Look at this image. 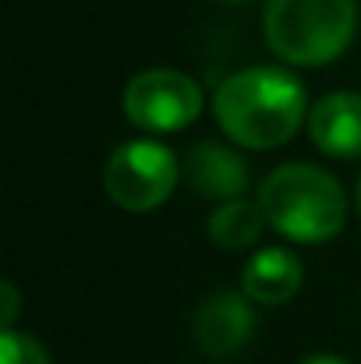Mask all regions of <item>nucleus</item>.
Returning <instances> with one entry per match:
<instances>
[{"label":"nucleus","mask_w":361,"mask_h":364,"mask_svg":"<svg viewBox=\"0 0 361 364\" xmlns=\"http://www.w3.org/2000/svg\"><path fill=\"white\" fill-rule=\"evenodd\" d=\"M0 364H53V361H50L46 347L36 336L4 329L0 333Z\"/></svg>","instance_id":"9b49d317"},{"label":"nucleus","mask_w":361,"mask_h":364,"mask_svg":"<svg viewBox=\"0 0 361 364\" xmlns=\"http://www.w3.org/2000/svg\"><path fill=\"white\" fill-rule=\"evenodd\" d=\"M266 227V213L258 202H224L216 205V213L209 216V241L224 251H244L258 241Z\"/></svg>","instance_id":"9d476101"},{"label":"nucleus","mask_w":361,"mask_h":364,"mask_svg":"<svg viewBox=\"0 0 361 364\" xmlns=\"http://www.w3.org/2000/svg\"><path fill=\"white\" fill-rule=\"evenodd\" d=\"M298 364H351V361H344L337 354H315V358H305V361H298Z\"/></svg>","instance_id":"ddd939ff"},{"label":"nucleus","mask_w":361,"mask_h":364,"mask_svg":"<svg viewBox=\"0 0 361 364\" xmlns=\"http://www.w3.org/2000/svg\"><path fill=\"white\" fill-rule=\"evenodd\" d=\"M312 145L333 159L361 156V92H330L308 114Z\"/></svg>","instance_id":"6e6552de"},{"label":"nucleus","mask_w":361,"mask_h":364,"mask_svg":"<svg viewBox=\"0 0 361 364\" xmlns=\"http://www.w3.org/2000/svg\"><path fill=\"white\" fill-rule=\"evenodd\" d=\"M262 32L283 64L326 68L358 32V0H269Z\"/></svg>","instance_id":"7ed1b4c3"},{"label":"nucleus","mask_w":361,"mask_h":364,"mask_svg":"<svg viewBox=\"0 0 361 364\" xmlns=\"http://www.w3.org/2000/svg\"><path fill=\"white\" fill-rule=\"evenodd\" d=\"M18 308H21V297H18V287L11 279L0 283V326L4 329H14V318H18Z\"/></svg>","instance_id":"f8f14e48"},{"label":"nucleus","mask_w":361,"mask_h":364,"mask_svg":"<svg viewBox=\"0 0 361 364\" xmlns=\"http://www.w3.org/2000/svg\"><path fill=\"white\" fill-rule=\"evenodd\" d=\"M251 336H255V311L244 294L231 290L209 294L192 315V340L213 361H227L241 354Z\"/></svg>","instance_id":"423d86ee"},{"label":"nucleus","mask_w":361,"mask_h":364,"mask_svg":"<svg viewBox=\"0 0 361 364\" xmlns=\"http://www.w3.org/2000/svg\"><path fill=\"white\" fill-rule=\"evenodd\" d=\"M358 213H361V177H358Z\"/></svg>","instance_id":"4468645a"},{"label":"nucleus","mask_w":361,"mask_h":364,"mask_svg":"<svg viewBox=\"0 0 361 364\" xmlns=\"http://www.w3.org/2000/svg\"><path fill=\"white\" fill-rule=\"evenodd\" d=\"M213 114L234 145L269 152L298 134L301 121L308 117V103L301 82L291 71L258 64L231 75L216 89Z\"/></svg>","instance_id":"f257e3e1"},{"label":"nucleus","mask_w":361,"mask_h":364,"mask_svg":"<svg viewBox=\"0 0 361 364\" xmlns=\"http://www.w3.org/2000/svg\"><path fill=\"white\" fill-rule=\"evenodd\" d=\"M184 181L209 202H238L248 191V166L234 149L220 141H199L184 156Z\"/></svg>","instance_id":"0eeeda50"},{"label":"nucleus","mask_w":361,"mask_h":364,"mask_svg":"<svg viewBox=\"0 0 361 364\" xmlns=\"http://www.w3.org/2000/svg\"><path fill=\"white\" fill-rule=\"evenodd\" d=\"M305 283V265L298 255L283 251V247H262L255 258H248L244 272H241V290L248 301L276 308L287 304Z\"/></svg>","instance_id":"1a4fd4ad"},{"label":"nucleus","mask_w":361,"mask_h":364,"mask_svg":"<svg viewBox=\"0 0 361 364\" xmlns=\"http://www.w3.org/2000/svg\"><path fill=\"white\" fill-rule=\"evenodd\" d=\"M202 114V89L174 68H149L124 89V117L142 131H184Z\"/></svg>","instance_id":"39448f33"},{"label":"nucleus","mask_w":361,"mask_h":364,"mask_svg":"<svg viewBox=\"0 0 361 364\" xmlns=\"http://www.w3.org/2000/svg\"><path fill=\"white\" fill-rule=\"evenodd\" d=\"M266 223L298 244L333 241L347 223L344 188L333 173L312 163H283L258 184Z\"/></svg>","instance_id":"f03ea898"},{"label":"nucleus","mask_w":361,"mask_h":364,"mask_svg":"<svg viewBox=\"0 0 361 364\" xmlns=\"http://www.w3.org/2000/svg\"><path fill=\"white\" fill-rule=\"evenodd\" d=\"M181 173L184 170L177 156L163 141L138 138V141H124L110 152L103 166V188H107V198L124 213H152L170 198Z\"/></svg>","instance_id":"20e7f679"}]
</instances>
